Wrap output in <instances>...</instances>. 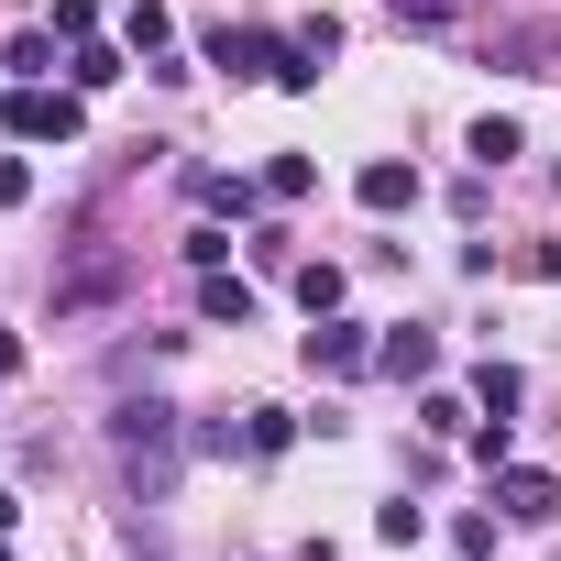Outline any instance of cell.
<instances>
[{
    "label": "cell",
    "instance_id": "obj_1",
    "mask_svg": "<svg viewBox=\"0 0 561 561\" xmlns=\"http://www.w3.org/2000/svg\"><path fill=\"white\" fill-rule=\"evenodd\" d=\"M111 451H122V484H133L144 506H165V495H176V451H187V430H176L165 397H122V408H111Z\"/></svg>",
    "mask_w": 561,
    "mask_h": 561
},
{
    "label": "cell",
    "instance_id": "obj_2",
    "mask_svg": "<svg viewBox=\"0 0 561 561\" xmlns=\"http://www.w3.org/2000/svg\"><path fill=\"white\" fill-rule=\"evenodd\" d=\"M209 67H231V78H264V89H320V56L298 45V34H264V23H220L209 34Z\"/></svg>",
    "mask_w": 561,
    "mask_h": 561
},
{
    "label": "cell",
    "instance_id": "obj_3",
    "mask_svg": "<svg viewBox=\"0 0 561 561\" xmlns=\"http://www.w3.org/2000/svg\"><path fill=\"white\" fill-rule=\"evenodd\" d=\"M0 122H12L23 144H78V133H89V100H78V89H23Z\"/></svg>",
    "mask_w": 561,
    "mask_h": 561
},
{
    "label": "cell",
    "instance_id": "obj_4",
    "mask_svg": "<svg viewBox=\"0 0 561 561\" xmlns=\"http://www.w3.org/2000/svg\"><path fill=\"white\" fill-rule=\"evenodd\" d=\"M495 517L550 528V517H561V473H539V462H495Z\"/></svg>",
    "mask_w": 561,
    "mask_h": 561
},
{
    "label": "cell",
    "instance_id": "obj_5",
    "mask_svg": "<svg viewBox=\"0 0 561 561\" xmlns=\"http://www.w3.org/2000/svg\"><path fill=\"white\" fill-rule=\"evenodd\" d=\"M375 375H397V386H430V375H440V331H419V320L375 331Z\"/></svg>",
    "mask_w": 561,
    "mask_h": 561
},
{
    "label": "cell",
    "instance_id": "obj_6",
    "mask_svg": "<svg viewBox=\"0 0 561 561\" xmlns=\"http://www.w3.org/2000/svg\"><path fill=\"white\" fill-rule=\"evenodd\" d=\"M364 364H375V331H364V320H342V309H331V320H320V331H309V375H364Z\"/></svg>",
    "mask_w": 561,
    "mask_h": 561
},
{
    "label": "cell",
    "instance_id": "obj_7",
    "mask_svg": "<svg viewBox=\"0 0 561 561\" xmlns=\"http://www.w3.org/2000/svg\"><path fill=\"white\" fill-rule=\"evenodd\" d=\"M122 67H133V45H100V34H78V45H67V89H78V100L122 89Z\"/></svg>",
    "mask_w": 561,
    "mask_h": 561
},
{
    "label": "cell",
    "instance_id": "obj_8",
    "mask_svg": "<svg viewBox=\"0 0 561 561\" xmlns=\"http://www.w3.org/2000/svg\"><path fill=\"white\" fill-rule=\"evenodd\" d=\"M353 198H364V209H419V165H397V154H375V165L353 176Z\"/></svg>",
    "mask_w": 561,
    "mask_h": 561
},
{
    "label": "cell",
    "instance_id": "obj_9",
    "mask_svg": "<svg viewBox=\"0 0 561 561\" xmlns=\"http://www.w3.org/2000/svg\"><path fill=\"white\" fill-rule=\"evenodd\" d=\"M198 320H209V331H242V320H253V287L209 264V275H198Z\"/></svg>",
    "mask_w": 561,
    "mask_h": 561
},
{
    "label": "cell",
    "instance_id": "obj_10",
    "mask_svg": "<svg viewBox=\"0 0 561 561\" xmlns=\"http://www.w3.org/2000/svg\"><path fill=\"white\" fill-rule=\"evenodd\" d=\"M122 45H133V56H154V67L176 56V23H165V0H133V12H122Z\"/></svg>",
    "mask_w": 561,
    "mask_h": 561
},
{
    "label": "cell",
    "instance_id": "obj_11",
    "mask_svg": "<svg viewBox=\"0 0 561 561\" xmlns=\"http://www.w3.org/2000/svg\"><path fill=\"white\" fill-rule=\"evenodd\" d=\"M100 298H122V264H78L67 287H56V320H78V309H100Z\"/></svg>",
    "mask_w": 561,
    "mask_h": 561
},
{
    "label": "cell",
    "instance_id": "obj_12",
    "mask_svg": "<svg viewBox=\"0 0 561 561\" xmlns=\"http://www.w3.org/2000/svg\"><path fill=\"white\" fill-rule=\"evenodd\" d=\"M517 154H528V133H517V122H495V111H484V122H473V165H484V176H495V165H517Z\"/></svg>",
    "mask_w": 561,
    "mask_h": 561
},
{
    "label": "cell",
    "instance_id": "obj_13",
    "mask_svg": "<svg viewBox=\"0 0 561 561\" xmlns=\"http://www.w3.org/2000/svg\"><path fill=\"white\" fill-rule=\"evenodd\" d=\"M517 397H528L517 364H484V375H473V408H484V419H517Z\"/></svg>",
    "mask_w": 561,
    "mask_h": 561
},
{
    "label": "cell",
    "instance_id": "obj_14",
    "mask_svg": "<svg viewBox=\"0 0 561 561\" xmlns=\"http://www.w3.org/2000/svg\"><path fill=\"white\" fill-rule=\"evenodd\" d=\"M298 309H309V320L342 309V264H298Z\"/></svg>",
    "mask_w": 561,
    "mask_h": 561
},
{
    "label": "cell",
    "instance_id": "obj_15",
    "mask_svg": "<svg viewBox=\"0 0 561 561\" xmlns=\"http://www.w3.org/2000/svg\"><path fill=\"white\" fill-rule=\"evenodd\" d=\"M242 430H253V462H275V451L298 440V419H287V408H242Z\"/></svg>",
    "mask_w": 561,
    "mask_h": 561
},
{
    "label": "cell",
    "instance_id": "obj_16",
    "mask_svg": "<svg viewBox=\"0 0 561 561\" xmlns=\"http://www.w3.org/2000/svg\"><path fill=\"white\" fill-rule=\"evenodd\" d=\"M309 187H320L309 154H275V165H264V198H309Z\"/></svg>",
    "mask_w": 561,
    "mask_h": 561
},
{
    "label": "cell",
    "instance_id": "obj_17",
    "mask_svg": "<svg viewBox=\"0 0 561 561\" xmlns=\"http://www.w3.org/2000/svg\"><path fill=\"white\" fill-rule=\"evenodd\" d=\"M12 78H56V34H12V56H0Z\"/></svg>",
    "mask_w": 561,
    "mask_h": 561
},
{
    "label": "cell",
    "instance_id": "obj_18",
    "mask_svg": "<svg viewBox=\"0 0 561 561\" xmlns=\"http://www.w3.org/2000/svg\"><path fill=\"white\" fill-rule=\"evenodd\" d=\"M198 198H209L220 220H253V198H264V187H242V176H198Z\"/></svg>",
    "mask_w": 561,
    "mask_h": 561
},
{
    "label": "cell",
    "instance_id": "obj_19",
    "mask_svg": "<svg viewBox=\"0 0 561 561\" xmlns=\"http://www.w3.org/2000/svg\"><path fill=\"white\" fill-rule=\"evenodd\" d=\"M397 34H451V0H386Z\"/></svg>",
    "mask_w": 561,
    "mask_h": 561
},
{
    "label": "cell",
    "instance_id": "obj_20",
    "mask_svg": "<svg viewBox=\"0 0 561 561\" xmlns=\"http://www.w3.org/2000/svg\"><path fill=\"white\" fill-rule=\"evenodd\" d=\"M176 253H187V264H198V275H209V264H220V253H231V231H220V220H198V231H187V242H176Z\"/></svg>",
    "mask_w": 561,
    "mask_h": 561
},
{
    "label": "cell",
    "instance_id": "obj_21",
    "mask_svg": "<svg viewBox=\"0 0 561 561\" xmlns=\"http://www.w3.org/2000/svg\"><path fill=\"white\" fill-rule=\"evenodd\" d=\"M419 419H430V430H440V440H462V430H473V419H462V397H440V386H430V397H419Z\"/></svg>",
    "mask_w": 561,
    "mask_h": 561
},
{
    "label": "cell",
    "instance_id": "obj_22",
    "mask_svg": "<svg viewBox=\"0 0 561 561\" xmlns=\"http://www.w3.org/2000/svg\"><path fill=\"white\" fill-rule=\"evenodd\" d=\"M187 440H198V451H253V430H242V419H198Z\"/></svg>",
    "mask_w": 561,
    "mask_h": 561
},
{
    "label": "cell",
    "instance_id": "obj_23",
    "mask_svg": "<svg viewBox=\"0 0 561 561\" xmlns=\"http://www.w3.org/2000/svg\"><path fill=\"white\" fill-rule=\"evenodd\" d=\"M23 198H34V165H23V154H0V209H23Z\"/></svg>",
    "mask_w": 561,
    "mask_h": 561
},
{
    "label": "cell",
    "instance_id": "obj_24",
    "mask_svg": "<svg viewBox=\"0 0 561 561\" xmlns=\"http://www.w3.org/2000/svg\"><path fill=\"white\" fill-rule=\"evenodd\" d=\"M56 34L78 45V34H100V0H56Z\"/></svg>",
    "mask_w": 561,
    "mask_h": 561
},
{
    "label": "cell",
    "instance_id": "obj_25",
    "mask_svg": "<svg viewBox=\"0 0 561 561\" xmlns=\"http://www.w3.org/2000/svg\"><path fill=\"white\" fill-rule=\"evenodd\" d=\"M0 375H23V331H0Z\"/></svg>",
    "mask_w": 561,
    "mask_h": 561
},
{
    "label": "cell",
    "instance_id": "obj_26",
    "mask_svg": "<svg viewBox=\"0 0 561 561\" xmlns=\"http://www.w3.org/2000/svg\"><path fill=\"white\" fill-rule=\"evenodd\" d=\"M12 517H23V495H0V539H12Z\"/></svg>",
    "mask_w": 561,
    "mask_h": 561
},
{
    "label": "cell",
    "instance_id": "obj_27",
    "mask_svg": "<svg viewBox=\"0 0 561 561\" xmlns=\"http://www.w3.org/2000/svg\"><path fill=\"white\" fill-rule=\"evenodd\" d=\"M0 561H12V539H0Z\"/></svg>",
    "mask_w": 561,
    "mask_h": 561
},
{
    "label": "cell",
    "instance_id": "obj_28",
    "mask_svg": "<svg viewBox=\"0 0 561 561\" xmlns=\"http://www.w3.org/2000/svg\"><path fill=\"white\" fill-rule=\"evenodd\" d=\"M0 111H12V100H0Z\"/></svg>",
    "mask_w": 561,
    "mask_h": 561
}]
</instances>
